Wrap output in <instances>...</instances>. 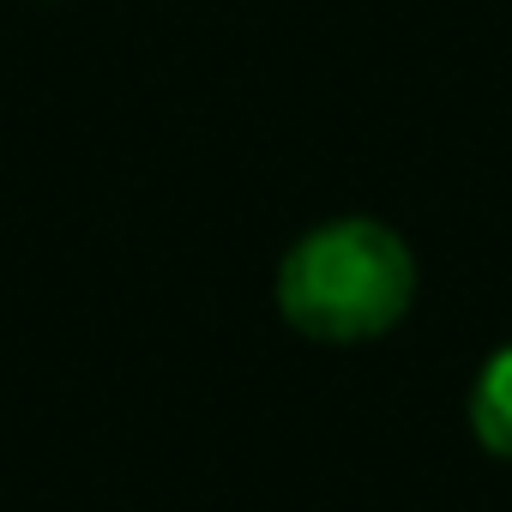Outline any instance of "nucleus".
Returning <instances> with one entry per match:
<instances>
[{"mask_svg":"<svg viewBox=\"0 0 512 512\" xmlns=\"http://www.w3.org/2000/svg\"><path fill=\"white\" fill-rule=\"evenodd\" d=\"M470 434L482 440V452L512 458V344L494 350L470 386Z\"/></svg>","mask_w":512,"mask_h":512,"instance_id":"2","label":"nucleus"},{"mask_svg":"<svg viewBox=\"0 0 512 512\" xmlns=\"http://www.w3.org/2000/svg\"><path fill=\"white\" fill-rule=\"evenodd\" d=\"M416 302V260L398 229L338 217L308 229L278 266V314L314 344H368Z\"/></svg>","mask_w":512,"mask_h":512,"instance_id":"1","label":"nucleus"}]
</instances>
